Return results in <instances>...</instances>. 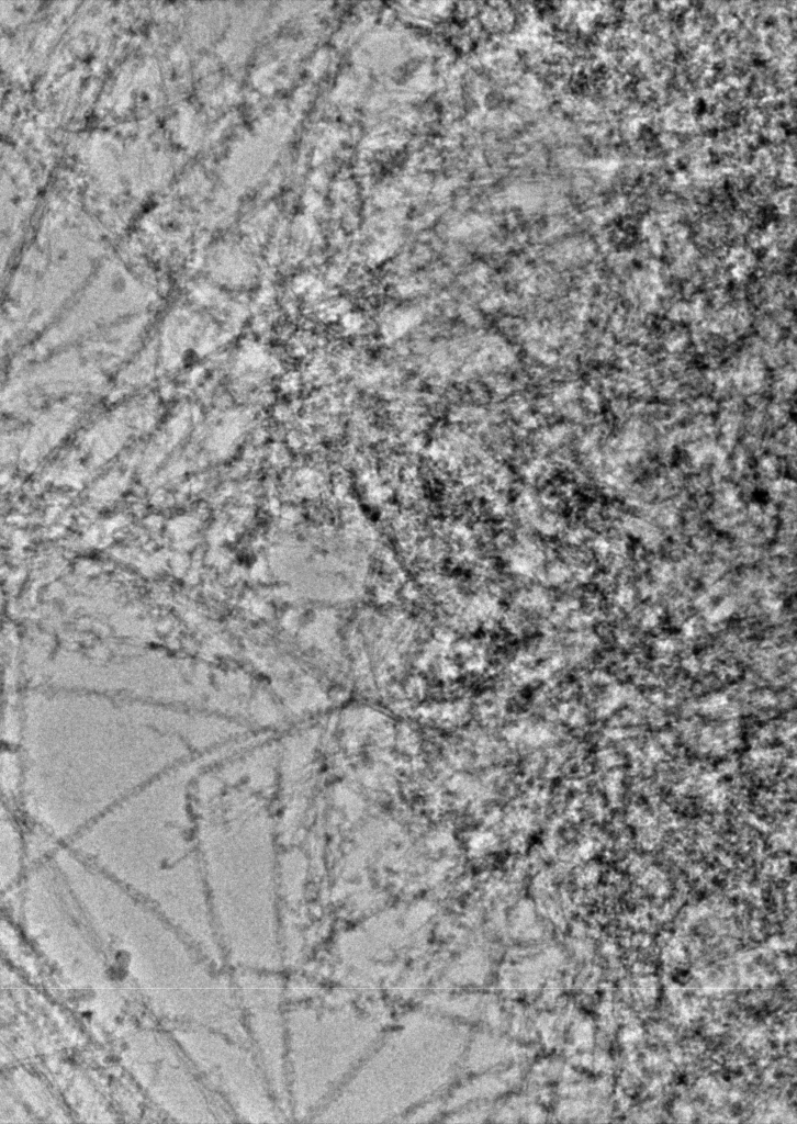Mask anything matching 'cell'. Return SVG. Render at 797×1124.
<instances>
[{"mask_svg": "<svg viewBox=\"0 0 797 1124\" xmlns=\"http://www.w3.org/2000/svg\"><path fill=\"white\" fill-rule=\"evenodd\" d=\"M359 1019L343 1008L287 1013V1086L296 1116L325 1105L343 1086L362 1050Z\"/></svg>", "mask_w": 797, "mask_h": 1124, "instance_id": "obj_1", "label": "cell"}, {"mask_svg": "<svg viewBox=\"0 0 797 1124\" xmlns=\"http://www.w3.org/2000/svg\"><path fill=\"white\" fill-rule=\"evenodd\" d=\"M252 1026L271 1091L279 1101H287V1027L281 1015V985L269 974L256 979Z\"/></svg>", "mask_w": 797, "mask_h": 1124, "instance_id": "obj_2", "label": "cell"}]
</instances>
